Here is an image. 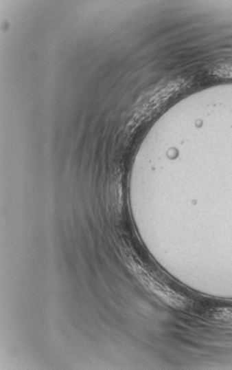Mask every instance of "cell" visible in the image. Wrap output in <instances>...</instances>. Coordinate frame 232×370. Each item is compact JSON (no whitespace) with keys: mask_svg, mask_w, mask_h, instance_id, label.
I'll return each mask as SVG.
<instances>
[{"mask_svg":"<svg viewBox=\"0 0 232 370\" xmlns=\"http://www.w3.org/2000/svg\"><path fill=\"white\" fill-rule=\"evenodd\" d=\"M215 73L221 78H232V63L220 67Z\"/></svg>","mask_w":232,"mask_h":370,"instance_id":"7a4b0ae2","label":"cell"},{"mask_svg":"<svg viewBox=\"0 0 232 370\" xmlns=\"http://www.w3.org/2000/svg\"><path fill=\"white\" fill-rule=\"evenodd\" d=\"M215 315L218 320L232 323V308L221 309Z\"/></svg>","mask_w":232,"mask_h":370,"instance_id":"6da1fadb","label":"cell"}]
</instances>
